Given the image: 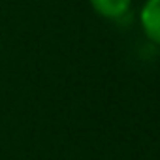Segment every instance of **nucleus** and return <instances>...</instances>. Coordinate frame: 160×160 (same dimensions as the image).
<instances>
[{
  "label": "nucleus",
  "instance_id": "obj_1",
  "mask_svg": "<svg viewBox=\"0 0 160 160\" xmlns=\"http://www.w3.org/2000/svg\"><path fill=\"white\" fill-rule=\"evenodd\" d=\"M139 25L143 34L160 45V0H145L139 12Z\"/></svg>",
  "mask_w": 160,
  "mask_h": 160
},
{
  "label": "nucleus",
  "instance_id": "obj_2",
  "mask_svg": "<svg viewBox=\"0 0 160 160\" xmlns=\"http://www.w3.org/2000/svg\"><path fill=\"white\" fill-rule=\"evenodd\" d=\"M89 2L100 17L111 19V21L122 19L132 6V0H89Z\"/></svg>",
  "mask_w": 160,
  "mask_h": 160
}]
</instances>
